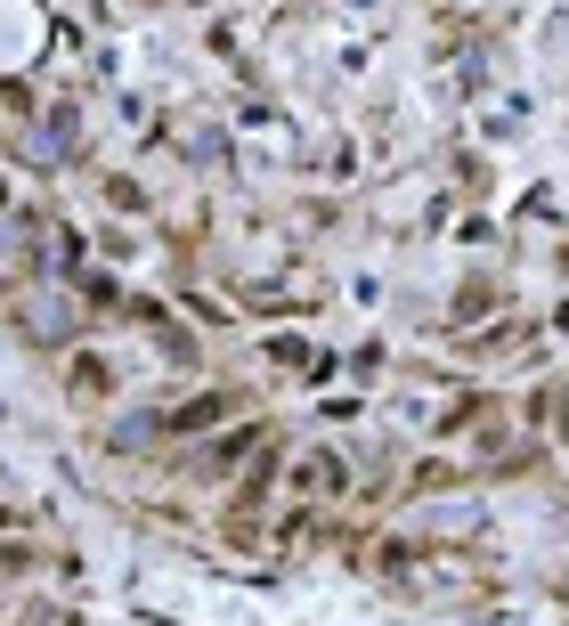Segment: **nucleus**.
Returning <instances> with one entry per match:
<instances>
[{
    "label": "nucleus",
    "mask_w": 569,
    "mask_h": 626,
    "mask_svg": "<svg viewBox=\"0 0 569 626\" xmlns=\"http://www.w3.org/2000/svg\"><path fill=\"white\" fill-rule=\"evenodd\" d=\"M220 415H228V391H212V399H196V407H179L163 431H204V424H220Z\"/></svg>",
    "instance_id": "1"
}]
</instances>
